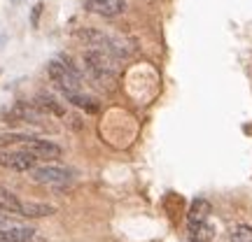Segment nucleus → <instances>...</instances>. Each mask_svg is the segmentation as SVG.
Returning a JSON list of instances; mask_svg holds the SVG:
<instances>
[{
	"label": "nucleus",
	"instance_id": "f8f14e48",
	"mask_svg": "<svg viewBox=\"0 0 252 242\" xmlns=\"http://www.w3.org/2000/svg\"><path fill=\"white\" fill-rule=\"evenodd\" d=\"M21 205H24V200H19L17 193H12L7 188H0V212L21 216Z\"/></svg>",
	"mask_w": 252,
	"mask_h": 242
},
{
	"label": "nucleus",
	"instance_id": "1a4fd4ad",
	"mask_svg": "<svg viewBox=\"0 0 252 242\" xmlns=\"http://www.w3.org/2000/svg\"><path fill=\"white\" fill-rule=\"evenodd\" d=\"M33 103H35V105H37L40 109H42L45 114H54V117H65V108H63V105L54 98V96H49V93H37Z\"/></svg>",
	"mask_w": 252,
	"mask_h": 242
},
{
	"label": "nucleus",
	"instance_id": "20e7f679",
	"mask_svg": "<svg viewBox=\"0 0 252 242\" xmlns=\"http://www.w3.org/2000/svg\"><path fill=\"white\" fill-rule=\"evenodd\" d=\"M31 180L35 184H45V187H65L72 182V172L61 165H35L31 170Z\"/></svg>",
	"mask_w": 252,
	"mask_h": 242
},
{
	"label": "nucleus",
	"instance_id": "a211bd4d",
	"mask_svg": "<svg viewBox=\"0 0 252 242\" xmlns=\"http://www.w3.org/2000/svg\"><path fill=\"white\" fill-rule=\"evenodd\" d=\"M40 12H42V2H37L35 7H33V14H31V24L37 26V19H40Z\"/></svg>",
	"mask_w": 252,
	"mask_h": 242
},
{
	"label": "nucleus",
	"instance_id": "f3484780",
	"mask_svg": "<svg viewBox=\"0 0 252 242\" xmlns=\"http://www.w3.org/2000/svg\"><path fill=\"white\" fill-rule=\"evenodd\" d=\"M17 226H21L14 219L12 215H7V212H0V231H12V228H17Z\"/></svg>",
	"mask_w": 252,
	"mask_h": 242
},
{
	"label": "nucleus",
	"instance_id": "dca6fc26",
	"mask_svg": "<svg viewBox=\"0 0 252 242\" xmlns=\"http://www.w3.org/2000/svg\"><path fill=\"white\" fill-rule=\"evenodd\" d=\"M229 238H231V242H252V226H248V224L234 226Z\"/></svg>",
	"mask_w": 252,
	"mask_h": 242
},
{
	"label": "nucleus",
	"instance_id": "ddd939ff",
	"mask_svg": "<svg viewBox=\"0 0 252 242\" xmlns=\"http://www.w3.org/2000/svg\"><path fill=\"white\" fill-rule=\"evenodd\" d=\"M215 238V226L208 221H198V224H189V240L191 242H210Z\"/></svg>",
	"mask_w": 252,
	"mask_h": 242
},
{
	"label": "nucleus",
	"instance_id": "4468645a",
	"mask_svg": "<svg viewBox=\"0 0 252 242\" xmlns=\"http://www.w3.org/2000/svg\"><path fill=\"white\" fill-rule=\"evenodd\" d=\"M208 215H210V203L206 198H196L191 207H189V224H198V221H208Z\"/></svg>",
	"mask_w": 252,
	"mask_h": 242
},
{
	"label": "nucleus",
	"instance_id": "9d476101",
	"mask_svg": "<svg viewBox=\"0 0 252 242\" xmlns=\"http://www.w3.org/2000/svg\"><path fill=\"white\" fill-rule=\"evenodd\" d=\"M56 207L54 205H47V203H33V200H24V205H21V216H26V219H42V216H49L54 215Z\"/></svg>",
	"mask_w": 252,
	"mask_h": 242
},
{
	"label": "nucleus",
	"instance_id": "9b49d317",
	"mask_svg": "<svg viewBox=\"0 0 252 242\" xmlns=\"http://www.w3.org/2000/svg\"><path fill=\"white\" fill-rule=\"evenodd\" d=\"M35 228H31V226H17V228H12V231H0V242H31L35 238Z\"/></svg>",
	"mask_w": 252,
	"mask_h": 242
},
{
	"label": "nucleus",
	"instance_id": "6e6552de",
	"mask_svg": "<svg viewBox=\"0 0 252 242\" xmlns=\"http://www.w3.org/2000/svg\"><path fill=\"white\" fill-rule=\"evenodd\" d=\"M87 9L98 17H119L126 12V0H87Z\"/></svg>",
	"mask_w": 252,
	"mask_h": 242
},
{
	"label": "nucleus",
	"instance_id": "2eb2a0df",
	"mask_svg": "<svg viewBox=\"0 0 252 242\" xmlns=\"http://www.w3.org/2000/svg\"><path fill=\"white\" fill-rule=\"evenodd\" d=\"M65 98H68V103H72V105H77V108H82V109H87V112H98V100L84 96L82 91L65 93Z\"/></svg>",
	"mask_w": 252,
	"mask_h": 242
},
{
	"label": "nucleus",
	"instance_id": "f257e3e1",
	"mask_svg": "<svg viewBox=\"0 0 252 242\" xmlns=\"http://www.w3.org/2000/svg\"><path fill=\"white\" fill-rule=\"evenodd\" d=\"M82 58H84L87 72H89L91 80L96 81L98 86L108 89V86L115 84V80L119 75V65L115 56H110L108 52H100V49H89V52H84Z\"/></svg>",
	"mask_w": 252,
	"mask_h": 242
},
{
	"label": "nucleus",
	"instance_id": "7ed1b4c3",
	"mask_svg": "<svg viewBox=\"0 0 252 242\" xmlns=\"http://www.w3.org/2000/svg\"><path fill=\"white\" fill-rule=\"evenodd\" d=\"M47 75H49L52 84L61 91L63 96L82 89V75L75 70L72 65H65V63H61V61H52L47 65Z\"/></svg>",
	"mask_w": 252,
	"mask_h": 242
},
{
	"label": "nucleus",
	"instance_id": "f03ea898",
	"mask_svg": "<svg viewBox=\"0 0 252 242\" xmlns=\"http://www.w3.org/2000/svg\"><path fill=\"white\" fill-rule=\"evenodd\" d=\"M80 40L87 42L89 47H94V49L108 52V54L115 56V58H128V56L135 52V47H131V42H126L122 37L108 35V33H100L96 28H82Z\"/></svg>",
	"mask_w": 252,
	"mask_h": 242
},
{
	"label": "nucleus",
	"instance_id": "39448f33",
	"mask_svg": "<svg viewBox=\"0 0 252 242\" xmlns=\"http://www.w3.org/2000/svg\"><path fill=\"white\" fill-rule=\"evenodd\" d=\"M37 165V156L26 149H2L0 152V168L14 172H31Z\"/></svg>",
	"mask_w": 252,
	"mask_h": 242
},
{
	"label": "nucleus",
	"instance_id": "0eeeda50",
	"mask_svg": "<svg viewBox=\"0 0 252 242\" xmlns=\"http://www.w3.org/2000/svg\"><path fill=\"white\" fill-rule=\"evenodd\" d=\"M5 117H9L12 121H26V124H40L42 117H45V112L37 108L35 103H26V100H19L12 105Z\"/></svg>",
	"mask_w": 252,
	"mask_h": 242
},
{
	"label": "nucleus",
	"instance_id": "6ab92c4d",
	"mask_svg": "<svg viewBox=\"0 0 252 242\" xmlns=\"http://www.w3.org/2000/svg\"><path fill=\"white\" fill-rule=\"evenodd\" d=\"M2 42H5V35H0V45H2Z\"/></svg>",
	"mask_w": 252,
	"mask_h": 242
},
{
	"label": "nucleus",
	"instance_id": "423d86ee",
	"mask_svg": "<svg viewBox=\"0 0 252 242\" xmlns=\"http://www.w3.org/2000/svg\"><path fill=\"white\" fill-rule=\"evenodd\" d=\"M21 149L31 152L37 159H59L61 156V147L52 140H42V137H35V135H28L26 140L21 142Z\"/></svg>",
	"mask_w": 252,
	"mask_h": 242
}]
</instances>
